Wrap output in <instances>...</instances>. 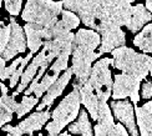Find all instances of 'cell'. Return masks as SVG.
Segmentation results:
<instances>
[{
    "label": "cell",
    "instance_id": "obj_1",
    "mask_svg": "<svg viewBox=\"0 0 152 136\" xmlns=\"http://www.w3.org/2000/svg\"><path fill=\"white\" fill-rule=\"evenodd\" d=\"M62 6L96 33L127 25L131 16V4L113 0H64Z\"/></svg>",
    "mask_w": 152,
    "mask_h": 136
},
{
    "label": "cell",
    "instance_id": "obj_2",
    "mask_svg": "<svg viewBox=\"0 0 152 136\" xmlns=\"http://www.w3.org/2000/svg\"><path fill=\"white\" fill-rule=\"evenodd\" d=\"M113 56L112 66L121 70L124 74L137 77L141 81L151 74L152 59L146 54H138L134 49L127 46H120L111 51Z\"/></svg>",
    "mask_w": 152,
    "mask_h": 136
},
{
    "label": "cell",
    "instance_id": "obj_3",
    "mask_svg": "<svg viewBox=\"0 0 152 136\" xmlns=\"http://www.w3.org/2000/svg\"><path fill=\"white\" fill-rule=\"evenodd\" d=\"M62 1L53 0H28L21 12L23 20L29 24L50 28L58 21V16L62 11Z\"/></svg>",
    "mask_w": 152,
    "mask_h": 136
},
{
    "label": "cell",
    "instance_id": "obj_4",
    "mask_svg": "<svg viewBox=\"0 0 152 136\" xmlns=\"http://www.w3.org/2000/svg\"><path fill=\"white\" fill-rule=\"evenodd\" d=\"M80 93L77 87H74L72 91L66 95L58 107L54 110L50 118H53V121L46 125V131L49 136H58L61 130L70 122H72L80 111Z\"/></svg>",
    "mask_w": 152,
    "mask_h": 136
},
{
    "label": "cell",
    "instance_id": "obj_5",
    "mask_svg": "<svg viewBox=\"0 0 152 136\" xmlns=\"http://www.w3.org/2000/svg\"><path fill=\"white\" fill-rule=\"evenodd\" d=\"M112 61L113 60L110 57H104V59L99 60L91 68V73L87 80V82L94 89L99 101L102 102H106L109 100L112 91L113 81L110 71V65H112Z\"/></svg>",
    "mask_w": 152,
    "mask_h": 136
},
{
    "label": "cell",
    "instance_id": "obj_6",
    "mask_svg": "<svg viewBox=\"0 0 152 136\" xmlns=\"http://www.w3.org/2000/svg\"><path fill=\"white\" fill-rule=\"evenodd\" d=\"M72 74L76 76L74 82V87H80L88 80V76L91 73V64L101 56L99 53H95V50L82 46V45H72Z\"/></svg>",
    "mask_w": 152,
    "mask_h": 136
},
{
    "label": "cell",
    "instance_id": "obj_7",
    "mask_svg": "<svg viewBox=\"0 0 152 136\" xmlns=\"http://www.w3.org/2000/svg\"><path fill=\"white\" fill-rule=\"evenodd\" d=\"M141 80L137 77L127 74H117L115 75V80L112 84L111 96L115 101L130 98L131 104H135L136 106V104L140 101V95H138Z\"/></svg>",
    "mask_w": 152,
    "mask_h": 136
},
{
    "label": "cell",
    "instance_id": "obj_8",
    "mask_svg": "<svg viewBox=\"0 0 152 136\" xmlns=\"http://www.w3.org/2000/svg\"><path fill=\"white\" fill-rule=\"evenodd\" d=\"M10 28H11V33H10L9 43L6 45L5 50L3 51V54L0 55L5 61H9L14 56H16V54H21L26 51V39H25L24 30L18 24L14 16L10 18Z\"/></svg>",
    "mask_w": 152,
    "mask_h": 136
},
{
    "label": "cell",
    "instance_id": "obj_9",
    "mask_svg": "<svg viewBox=\"0 0 152 136\" xmlns=\"http://www.w3.org/2000/svg\"><path fill=\"white\" fill-rule=\"evenodd\" d=\"M111 110L116 119L120 121L125 129H127L131 136H140L136 129L135 122V112H134V105L129 100L122 101H115L111 102Z\"/></svg>",
    "mask_w": 152,
    "mask_h": 136
},
{
    "label": "cell",
    "instance_id": "obj_10",
    "mask_svg": "<svg viewBox=\"0 0 152 136\" xmlns=\"http://www.w3.org/2000/svg\"><path fill=\"white\" fill-rule=\"evenodd\" d=\"M71 76H72V70H71V68H67L65 70V73L49 87V90L46 91V95H44L41 104L37 105V109H36L37 111H42V109H45V107L49 109L53 105L55 99L62 94V91H64L65 87L67 86V84L70 82Z\"/></svg>",
    "mask_w": 152,
    "mask_h": 136
},
{
    "label": "cell",
    "instance_id": "obj_11",
    "mask_svg": "<svg viewBox=\"0 0 152 136\" xmlns=\"http://www.w3.org/2000/svg\"><path fill=\"white\" fill-rule=\"evenodd\" d=\"M42 65H48V66L50 65L49 61L46 60V54H45V50H44V49L34 57L33 61H31V64L26 68V70H25L24 73H23V75H21V81H20V84L18 85L16 90H15L14 93H12V95H11L12 98L15 99L16 96L20 94L31 81H33V79L35 77L36 73L39 71V69H40Z\"/></svg>",
    "mask_w": 152,
    "mask_h": 136
},
{
    "label": "cell",
    "instance_id": "obj_12",
    "mask_svg": "<svg viewBox=\"0 0 152 136\" xmlns=\"http://www.w3.org/2000/svg\"><path fill=\"white\" fill-rule=\"evenodd\" d=\"M101 34H102V37H101L100 49H99L100 55H102L105 53H111L112 50H115L120 46H124L126 43V36H125V33L121 30V28L106 30Z\"/></svg>",
    "mask_w": 152,
    "mask_h": 136
},
{
    "label": "cell",
    "instance_id": "obj_13",
    "mask_svg": "<svg viewBox=\"0 0 152 136\" xmlns=\"http://www.w3.org/2000/svg\"><path fill=\"white\" fill-rule=\"evenodd\" d=\"M50 116H51V114H50L49 109H46L45 111H36L34 114H31L29 118L23 120L20 124L18 125V127L23 135H25V134L33 135L34 131L41 130V127L46 124V121L50 119Z\"/></svg>",
    "mask_w": 152,
    "mask_h": 136
},
{
    "label": "cell",
    "instance_id": "obj_14",
    "mask_svg": "<svg viewBox=\"0 0 152 136\" xmlns=\"http://www.w3.org/2000/svg\"><path fill=\"white\" fill-rule=\"evenodd\" d=\"M97 124L95 126V135L94 136H107L115 126L113 116L111 110L107 105V102L100 101L99 105V114H97Z\"/></svg>",
    "mask_w": 152,
    "mask_h": 136
},
{
    "label": "cell",
    "instance_id": "obj_15",
    "mask_svg": "<svg viewBox=\"0 0 152 136\" xmlns=\"http://www.w3.org/2000/svg\"><path fill=\"white\" fill-rule=\"evenodd\" d=\"M79 93H80V101L81 104L86 107L87 112L90 114L91 119L94 121L97 120V114H99V105L100 101L97 99L96 94H95L94 89L87 81L82 86L79 87Z\"/></svg>",
    "mask_w": 152,
    "mask_h": 136
},
{
    "label": "cell",
    "instance_id": "obj_16",
    "mask_svg": "<svg viewBox=\"0 0 152 136\" xmlns=\"http://www.w3.org/2000/svg\"><path fill=\"white\" fill-rule=\"evenodd\" d=\"M137 125L140 129V136H152V102L148 101L142 106H135Z\"/></svg>",
    "mask_w": 152,
    "mask_h": 136
},
{
    "label": "cell",
    "instance_id": "obj_17",
    "mask_svg": "<svg viewBox=\"0 0 152 136\" xmlns=\"http://www.w3.org/2000/svg\"><path fill=\"white\" fill-rule=\"evenodd\" d=\"M148 21H151V14L146 10V8L142 4L131 6V16H130L129 24L126 25L131 33H137Z\"/></svg>",
    "mask_w": 152,
    "mask_h": 136
},
{
    "label": "cell",
    "instance_id": "obj_18",
    "mask_svg": "<svg viewBox=\"0 0 152 136\" xmlns=\"http://www.w3.org/2000/svg\"><path fill=\"white\" fill-rule=\"evenodd\" d=\"M100 43L101 36L99 33L94 30L80 29L77 33L74 34L72 45H82V46H87L92 50H96V48L100 46Z\"/></svg>",
    "mask_w": 152,
    "mask_h": 136
},
{
    "label": "cell",
    "instance_id": "obj_19",
    "mask_svg": "<svg viewBox=\"0 0 152 136\" xmlns=\"http://www.w3.org/2000/svg\"><path fill=\"white\" fill-rule=\"evenodd\" d=\"M69 132L74 135H82V136H94L91 122L88 120V115L86 110H80L79 111V119L74 124L69 125Z\"/></svg>",
    "mask_w": 152,
    "mask_h": 136
},
{
    "label": "cell",
    "instance_id": "obj_20",
    "mask_svg": "<svg viewBox=\"0 0 152 136\" xmlns=\"http://www.w3.org/2000/svg\"><path fill=\"white\" fill-rule=\"evenodd\" d=\"M41 26L35 24H29L26 23L24 26V34H26V46L30 49V53L34 54L37 50L41 48L42 45V40L40 37V30Z\"/></svg>",
    "mask_w": 152,
    "mask_h": 136
},
{
    "label": "cell",
    "instance_id": "obj_21",
    "mask_svg": "<svg viewBox=\"0 0 152 136\" xmlns=\"http://www.w3.org/2000/svg\"><path fill=\"white\" fill-rule=\"evenodd\" d=\"M134 44L143 53H151L152 51V25L147 24L142 29L141 33H138L135 39Z\"/></svg>",
    "mask_w": 152,
    "mask_h": 136
},
{
    "label": "cell",
    "instance_id": "obj_22",
    "mask_svg": "<svg viewBox=\"0 0 152 136\" xmlns=\"http://www.w3.org/2000/svg\"><path fill=\"white\" fill-rule=\"evenodd\" d=\"M58 79H59V74H53V73H49L45 76H42V80L40 82H37V85L35 86L34 91H33L35 94V98L36 99L41 98V96L49 90V87L51 86Z\"/></svg>",
    "mask_w": 152,
    "mask_h": 136
},
{
    "label": "cell",
    "instance_id": "obj_23",
    "mask_svg": "<svg viewBox=\"0 0 152 136\" xmlns=\"http://www.w3.org/2000/svg\"><path fill=\"white\" fill-rule=\"evenodd\" d=\"M58 23L61 25L62 28L67 31H71L76 29L80 24V19L79 16L74 14V12L69 11V10H62L61 11V20H58Z\"/></svg>",
    "mask_w": 152,
    "mask_h": 136
},
{
    "label": "cell",
    "instance_id": "obj_24",
    "mask_svg": "<svg viewBox=\"0 0 152 136\" xmlns=\"http://www.w3.org/2000/svg\"><path fill=\"white\" fill-rule=\"evenodd\" d=\"M71 53H72V49H65L62 51V53L56 57V61L50 66V73L60 75V71H65L67 69L69 57H70Z\"/></svg>",
    "mask_w": 152,
    "mask_h": 136
},
{
    "label": "cell",
    "instance_id": "obj_25",
    "mask_svg": "<svg viewBox=\"0 0 152 136\" xmlns=\"http://www.w3.org/2000/svg\"><path fill=\"white\" fill-rule=\"evenodd\" d=\"M39 102V99L33 98V96H24L21 102L18 104V109H16V116L19 119L23 118L24 115H26L28 112H30V110L33 109L36 104Z\"/></svg>",
    "mask_w": 152,
    "mask_h": 136
},
{
    "label": "cell",
    "instance_id": "obj_26",
    "mask_svg": "<svg viewBox=\"0 0 152 136\" xmlns=\"http://www.w3.org/2000/svg\"><path fill=\"white\" fill-rule=\"evenodd\" d=\"M31 57H33V54L29 53V54L26 55V57H24V59H23L21 64H20V65H19V68L15 70V73L11 75V77L9 79V80H10V87H15V86H16L19 79H20L21 75H23V73H24L25 66H26V64L31 60Z\"/></svg>",
    "mask_w": 152,
    "mask_h": 136
},
{
    "label": "cell",
    "instance_id": "obj_27",
    "mask_svg": "<svg viewBox=\"0 0 152 136\" xmlns=\"http://www.w3.org/2000/svg\"><path fill=\"white\" fill-rule=\"evenodd\" d=\"M12 120V111L0 100V129Z\"/></svg>",
    "mask_w": 152,
    "mask_h": 136
},
{
    "label": "cell",
    "instance_id": "obj_28",
    "mask_svg": "<svg viewBox=\"0 0 152 136\" xmlns=\"http://www.w3.org/2000/svg\"><path fill=\"white\" fill-rule=\"evenodd\" d=\"M3 1L5 3V9L11 16L18 15L20 12L23 0H3Z\"/></svg>",
    "mask_w": 152,
    "mask_h": 136
},
{
    "label": "cell",
    "instance_id": "obj_29",
    "mask_svg": "<svg viewBox=\"0 0 152 136\" xmlns=\"http://www.w3.org/2000/svg\"><path fill=\"white\" fill-rule=\"evenodd\" d=\"M10 33H11L10 25H8V26H0V55L3 54V51L5 50L6 45L9 43Z\"/></svg>",
    "mask_w": 152,
    "mask_h": 136
},
{
    "label": "cell",
    "instance_id": "obj_30",
    "mask_svg": "<svg viewBox=\"0 0 152 136\" xmlns=\"http://www.w3.org/2000/svg\"><path fill=\"white\" fill-rule=\"evenodd\" d=\"M21 61H23V57H18V59H16L14 62H12L9 68H5L4 76H3V81H4V80H6V79H10L11 75L15 73V70H16V69L19 68V65L21 64Z\"/></svg>",
    "mask_w": 152,
    "mask_h": 136
},
{
    "label": "cell",
    "instance_id": "obj_31",
    "mask_svg": "<svg viewBox=\"0 0 152 136\" xmlns=\"http://www.w3.org/2000/svg\"><path fill=\"white\" fill-rule=\"evenodd\" d=\"M107 136H130V135L121 124H115V126L112 127V130Z\"/></svg>",
    "mask_w": 152,
    "mask_h": 136
},
{
    "label": "cell",
    "instance_id": "obj_32",
    "mask_svg": "<svg viewBox=\"0 0 152 136\" xmlns=\"http://www.w3.org/2000/svg\"><path fill=\"white\" fill-rule=\"evenodd\" d=\"M0 100H1L4 104L6 106H8L10 110L12 112H15L16 111V109H18V102L15 101V99L12 98V96H1V98H0Z\"/></svg>",
    "mask_w": 152,
    "mask_h": 136
},
{
    "label": "cell",
    "instance_id": "obj_33",
    "mask_svg": "<svg viewBox=\"0 0 152 136\" xmlns=\"http://www.w3.org/2000/svg\"><path fill=\"white\" fill-rule=\"evenodd\" d=\"M142 98L143 99H151L152 96V82L151 81H146L143 82L142 85Z\"/></svg>",
    "mask_w": 152,
    "mask_h": 136
},
{
    "label": "cell",
    "instance_id": "obj_34",
    "mask_svg": "<svg viewBox=\"0 0 152 136\" xmlns=\"http://www.w3.org/2000/svg\"><path fill=\"white\" fill-rule=\"evenodd\" d=\"M5 60L0 56V80L3 81V76H4V71H5Z\"/></svg>",
    "mask_w": 152,
    "mask_h": 136
},
{
    "label": "cell",
    "instance_id": "obj_35",
    "mask_svg": "<svg viewBox=\"0 0 152 136\" xmlns=\"http://www.w3.org/2000/svg\"><path fill=\"white\" fill-rule=\"evenodd\" d=\"M0 89H1V96L8 95V87L4 85V82H0Z\"/></svg>",
    "mask_w": 152,
    "mask_h": 136
},
{
    "label": "cell",
    "instance_id": "obj_36",
    "mask_svg": "<svg viewBox=\"0 0 152 136\" xmlns=\"http://www.w3.org/2000/svg\"><path fill=\"white\" fill-rule=\"evenodd\" d=\"M145 8H146V10L148 12L152 10V0H146V6H145Z\"/></svg>",
    "mask_w": 152,
    "mask_h": 136
},
{
    "label": "cell",
    "instance_id": "obj_37",
    "mask_svg": "<svg viewBox=\"0 0 152 136\" xmlns=\"http://www.w3.org/2000/svg\"><path fill=\"white\" fill-rule=\"evenodd\" d=\"M113 1H117V3H127V4H131L132 1H135V0H113Z\"/></svg>",
    "mask_w": 152,
    "mask_h": 136
},
{
    "label": "cell",
    "instance_id": "obj_38",
    "mask_svg": "<svg viewBox=\"0 0 152 136\" xmlns=\"http://www.w3.org/2000/svg\"><path fill=\"white\" fill-rule=\"evenodd\" d=\"M1 3H3V0H0V6H1Z\"/></svg>",
    "mask_w": 152,
    "mask_h": 136
},
{
    "label": "cell",
    "instance_id": "obj_39",
    "mask_svg": "<svg viewBox=\"0 0 152 136\" xmlns=\"http://www.w3.org/2000/svg\"><path fill=\"white\" fill-rule=\"evenodd\" d=\"M39 136H44V135H42V134H40V135H39Z\"/></svg>",
    "mask_w": 152,
    "mask_h": 136
},
{
    "label": "cell",
    "instance_id": "obj_40",
    "mask_svg": "<svg viewBox=\"0 0 152 136\" xmlns=\"http://www.w3.org/2000/svg\"><path fill=\"white\" fill-rule=\"evenodd\" d=\"M76 136H77V135H76Z\"/></svg>",
    "mask_w": 152,
    "mask_h": 136
}]
</instances>
